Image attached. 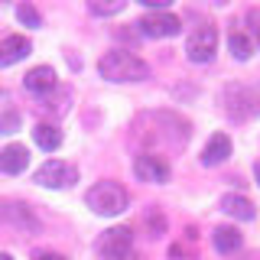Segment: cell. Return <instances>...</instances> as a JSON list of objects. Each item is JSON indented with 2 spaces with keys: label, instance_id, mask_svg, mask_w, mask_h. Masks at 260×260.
I'll return each mask as SVG.
<instances>
[{
  "label": "cell",
  "instance_id": "6da1fadb",
  "mask_svg": "<svg viewBox=\"0 0 260 260\" xmlns=\"http://www.w3.org/2000/svg\"><path fill=\"white\" fill-rule=\"evenodd\" d=\"M98 72L108 81H146L150 78V65H146L140 55L127 52V49H111V52H104L101 62H98Z\"/></svg>",
  "mask_w": 260,
  "mask_h": 260
},
{
  "label": "cell",
  "instance_id": "7a4b0ae2",
  "mask_svg": "<svg viewBox=\"0 0 260 260\" xmlns=\"http://www.w3.org/2000/svg\"><path fill=\"white\" fill-rule=\"evenodd\" d=\"M85 202H88V208H91L94 215L114 218V215H120V211H127L130 195H127L124 185H117V182H111V179H104V182H94L91 189L85 192Z\"/></svg>",
  "mask_w": 260,
  "mask_h": 260
},
{
  "label": "cell",
  "instance_id": "3957f363",
  "mask_svg": "<svg viewBox=\"0 0 260 260\" xmlns=\"http://www.w3.org/2000/svg\"><path fill=\"white\" fill-rule=\"evenodd\" d=\"M224 111L231 120H254L260 117V91L247 85H228L224 88Z\"/></svg>",
  "mask_w": 260,
  "mask_h": 260
},
{
  "label": "cell",
  "instance_id": "277c9868",
  "mask_svg": "<svg viewBox=\"0 0 260 260\" xmlns=\"http://www.w3.org/2000/svg\"><path fill=\"white\" fill-rule=\"evenodd\" d=\"M134 250V231L130 228H108L98 238V257L101 260H130Z\"/></svg>",
  "mask_w": 260,
  "mask_h": 260
},
{
  "label": "cell",
  "instance_id": "5b68a950",
  "mask_svg": "<svg viewBox=\"0 0 260 260\" xmlns=\"http://www.w3.org/2000/svg\"><path fill=\"white\" fill-rule=\"evenodd\" d=\"M32 182H39L43 189H69V185L78 182V169L65 159H49L36 169Z\"/></svg>",
  "mask_w": 260,
  "mask_h": 260
},
{
  "label": "cell",
  "instance_id": "8992f818",
  "mask_svg": "<svg viewBox=\"0 0 260 260\" xmlns=\"http://www.w3.org/2000/svg\"><path fill=\"white\" fill-rule=\"evenodd\" d=\"M215 49H218V29L215 26H199L189 36V43H185V55H189V62L205 65V62L215 59Z\"/></svg>",
  "mask_w": 260,
  "mask_h": 260
},
{
  "label": "cell",
  "instance_id": "52a82bcc",
  "mask_svg": "<svg viewBox=\"0 0 260 260\" xmlns=\"http://www.w3.org/2000/svg\"><path fill=\"white\" fill-rule=\"evenodd\" d=\"M137 26H140V32H143V36H150V39H169V36H179L182 23H179L176 13L162 10V13H146Z\"/></svg>",
  "mask_w": 260,
  "mask_h": 260
},
{
  "label": "cell",
  "instance_id": "ba28073f",
  "mask_svg": "<svg viewBox=\"0 0 260 260\" xmlns=\"http://www.w3.org/2000/svg\"><path fill=\"white\" fill-rule=\"evenodd\" d=\"M134 173L140 182H153V185H162L169 182V176H173V169H169V162L156 156V153H143V156L134 159Z\"/></svg>",
  "mask_w": 260,
  "mask_h": 260
},
{
  "label": "cell",
  "instance_id": "9c48e42d",
  "mask_svg": "<svg viewBox=\"0 0 260 260\" xmlns=\"http://www.w3.org/2000/svg\"><path fill=\"white\" fill-rule=\"evenodd\" d=\"M29 52H32V46H29V39H26V36H16V32H13V36L0 39V69L23 62Z\"/></svg>",
  "mask_w": 260,
  "mask_h": 260
},
{
  "label": "cell",
  "instance_id": "30bf717a",
  "mask_svg": "<svg viewBox=\"0 0 260 260\" xmlns=\"http://www.w3.org/2000/svg\"><path fill=\"white\" fill-rule=\"evenodd\" d=\"M29 166V150L20 143H10L0 150V169H4L7 176H20L23 169Z\"/></svg>",
  "mask_w": 260,
  "mask_h": 260
},
{
  "label": "cell",
  "instance_id": "8fae6325",
  "mask_svg": "<svg viewBox=\"0 0 260 260\" xmlns=\"http://www.w3.org/2000/svg\"><path fill=\"white\" fill-rule=\"evenodd\" d=\"M23 85H26V91H32V94H49L55 85H59V81H55V69H49V65H36V69L26 72Z\"/></svg>",
  "mask_w": 260,
  "mask_h": 260
},
{
  "label": "cell",
  "instance_id": "7c38bea8",
  "mask_svg": "<svg viewBox=\"0 0 260 260\" xmlns=\"http://www.w3.org/2000/svg\"><path fill=\"white\" fill-rule=\"evenodd\" d=\"M231 156V137L228 134H215L202 150V166H221Z\"/></svg>",
  "mask_w": 260,
  "mask_h": 260
},
{
  "label": "cell",
  "instance_id": "4fadbf2b",
  "mask_svg": "<svg viewBox=\"0 0 260 260\" xmlns=\"http://www.w3.org/2000/svg\"><path fill=\"white\" fill-rule=\"evenodd\" d=\"M221 211H224V215H231V218H241V221H254V215H257L254 202L244 199V195H238V192H231V195H224V199H221Z\"/></svg>",
  "mask_w": 260,
  "mask_h": 260
},
{
  "label": "cell",
  "instance_id": "5bb4252c",
  "mask_svg": "<svg viewBox=\"0 0 260 260\" xmlns=\"http://www.w3.org/2000/svg\"><path fill=\"white\" fill-rule=\"evenodd\" d=\"M211 244H215L218 254H234V250H238L241 244H244V238H241L238 228L221 224V228H215V234H211Z\"/></svg>",
  "mask_w": 260,
  "mask_h": 260
},
{
  "label": "cell",
  "instance_id": "9a60e30c",
  "mask_svg": "<svg viewBox=\"0 0 260 260\" xmlns=\"http://www.w3.org/2000/svg\"><path fill=\"white\" fill-rule=\"evenodd\" d=\"M32 140H36V146H43L46 153H52L62 146V130L52 124H36L32 127Z\"/></svg>",
  "mask_w": 260,
  "mask_h": 260
},
{
  "label": "cell",
  "instance_id": "2e32d148",
  "mask_svg": "<svg viewBox=\"0 0 260 260\" xmlns=\"http://www.w3.org/2000/svg\"><path fill=\"white\" fill-rule=\"evenodd\" d=\"M228 46H231V55H234V59H241V62H247L250 55H254V43H250L247 32H238V29H234L231 36H228Z\"/></svg>",
  "mask_w": 260,
  "mask_h": 260
},
{
  "label": "cell",
  "instance_id": "e0dca14e",
  "mask_svg": "<svg viewBox=\"0 0 260 260\" xmlns=\"http://www.w3.org/2000/svg\"><path fill=\"white\" fill-rule=\"evenodd\" d=\"M16 16H20V23H26V26H32V29L43 26V16L32 10L29 4H20V7H16Z\"/></svg>",
  "mask_w": 260,
  "mask_h": 260
},
{
  "label": "cell",
  "instance_id": "ac0fdd59",
  "mask_svg": "<svg viewBox=\"0 0 260 260\" xmlns=\"http://www.w3.org/2000/svg\"><path fill=\"white\" fill-rule=\"evenodd\" d=\"M88 10H91L94 16H111V13H120V10H124V0H114V4H98V0H91V4H88Z\"/></svg>",
  "mask_w": 260,
  "mask_h": 260
},
{
  "label": "cell",
  "instance_id": "d6986e66",
  "mask_svg": "<svg viewBox=\"0 0 260 260\" xmlns=\"http://www.w3.org/2000/svg\"><path fill=\"white\" fill-rule=\"evenodd\" d=\"M16 127H20V114H16V111L0 114V134H13Z\"/></svg>",
  "mask_w": 260,
  "mask_h": 260
},
{
  "label": "cell",
  "instance_id": "ffe728a7",
  "mask_svg": "<svg viewBox=\"0 0 260 260\" xmlns=\"http://www.w3.org/2000/svg\"><path fill=\"white\" fill-rule=\"evenodd\" d=\"M247 26H250V36H254V43L260 46V7L247 10Z\"/></svg>",
  "mask_w": 260,
  "mask_h": 260
},
{
  "label": "cell",
  "instance_id": "44dd1931",
  "mask_svg": "<svg viewBox=\"0 0 260 260\" xmlns=\"http://www.w3.org/2000/svg\"><path fill=\"white\" fill-rule=\"evenodd\" d=\"M32 260H65V257L62 254H36Z\"/></svg>",
  "mask_w": 260,
  "mask_h": 260
},
{
  "label": "cell",
  "instance_id": "7402d4cb",
  "mask_svg": "<svg viewBox=\"0 0 260 260\" xmlns=\"http://www.w3.org/2000/svg\"><path fill=\"white\" fill-rule=\"evenodd\" d=\"M254 173H257V182H260V162H257V166H254Z\"/></svg>",
  "mask_w": 260,
  "mask_h": 260
},
{
  "label": "cell",
  "instance_id": "603a6c76",
  "mask_svg": "<svg viewBox=\"0 0 260 260\" xmlns=\"http://www.w3.org/2000/svg\"><path fill=\"white\" fill-rule=\"evenodd\" d=\"M0 260H13V257H10V254H0Z\"/></svg>",
  "mask_w": 260,
  "mask_h": 260
}]
</instances>
